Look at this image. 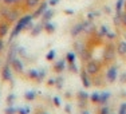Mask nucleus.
Returning a JSON list of instances; mask_svg holds the SVG:
<instances>
[{
  "instance_id": "52",
  "label": "nucleus",
  "mask_w": 126,
  "mask_h": 114,
  "mask_svg": "<svg viewBox=\"0 0 126 114\" xmlns=\"http://www.w3.org/2000/svg\"><path fill=\"white\" fill-rule=\"evenodd\" d=\"M38 114H47V113H44V112H40V113H38Z\"/></svg>"
},
{
  "instance_id": "36",
  "label": "nucleus",
  "mask_w": 126,
  "mask_h": 114,
  "mask_svg": "<svg viewBox=\"0 0 126 114\" xmlns=\"http://www.w3.org/2000/svg\"><path fill=\"white\" fill-rule=\"evenodd\" d=\"M121 24L126 27V11H124L122 12V16H121Z\"/></svg>"
},
{
  "instance_id": "25",
  "label": "nucleus",
  "mask_w": 126,
  "mask_h": 114,
  "mask_svg": "<svg viewBox=\"0 0 126 114\" xmlns=\"http://www.w3.org/2000/svg\"><path fill=\"white\" fill-rule=\"evenodd\" d=\"M27 75H28V78H31V79H36V81H38V70L31 68V70H28Z\"/></svg>"
},
{
  "instance_id": "28",
  "label": "nucleus",
  "mask_w": 126,
  "mask_h": 114,
  "mask_svg": "<svg viewBox=\"0 0 126 114\" xmlns=\"http://www.w3.org/2000/svg\"><path fill=\"white\" fill-rule=\"evenodd\" d=\"M55 55H56L55 50H50L48 54L46 55V59H47V61H54V59H55Z\"/></svg>"
},
{
  "instance_id": "45",
  "label": "nucleus",
  "mask_w": 126,
  "mask_h": 114,
  "mask_svg": "<svg viewBox=\"0 0 126 114\" xmlns=\"http://www.w3.org/2000/svg\"><path fill=\"white\" fill-rule=\"evenodd\" d=\"M103 10H105V12H106V14H110V12H111V10H110L109 7H105Z\"/></svg>"
},
{
  "instance_id": "21",
  "label": "nucleus",
  "mask_w": 126,
  "mask_h": 114,
  "mask_svg": "<svg viewBox=\"0 0 126 114\" xmlns=\"http://www.w3.org/2000/svg\"><path fill=\"white\" fill-rule=\"evenodd\" d=\"M75 59H77V54L75 52H67V55H66V61L68 62V63H74L75 62Z\"/></svg>"
},
{
  "instance_id": "39",
  "label": "nucleus",
  "mask_w": 126,
  "mask_h": 114,
  "mask_svg": "<svg viewBox=\"0 0 126 114\" xmlns=\"http://www.w3.org/2000/svg\"><path fill=\"white\" fill-rule=\"evenodd\" d=\"M115 36H117V35L115 34H114V32H107V35H106V39H110V40H113V39H115Z\"/></svg>"
},
{
  "instance_id": "31",
  "label": "nucleus",
  "mask_w": 126,
  "mask_h": 114,
  "mask_svg": "<svg viewBox=\"0 0 126 114\" xmlns=\"http://www.w3.org/2000/svg\"><path fill=\"white\" fill-rule=\"evenodd\" d=\"M68 70H70L71 73H78V68H77L75 62H74V63H68Z\"/></svg>"
},
{
  "instance_id": "2",
  "label": "nucleus",
  "mask_w": 126,
  "mask_h": 114,
  "mask_svg": "<svg viewBox=\"0 0 126 114\" xmlns=\"http://www.w3.org/2000/svg\"><path fill=\"white\" fill-rule=\"evenodd\" d=\"M101 68H102L101 62L95 61V59H90L89 62H86V68H85V70H86V73H87L89 75H91V77L99 74L101 73Z\"/></svg>"
},
{
  "instance_id": "43",
  "label": "nucleus",
  "mask_w": 126,
  "mask_h": 114,
  "mask_svg": "<svg viewBox=\"0 0 126 114\" xmlns=\"http://www.w3.org/2000/svg\"><path fill=\"white\" fill-rule=\"evenodd\" d=\"M3 47H4V40H3L1 38H0V51L3 50Z\"/></svg>"
},
{
  "instance_id": "49",
  "label": "nucleus",
  "mask_w": 126,
  "mask_h": 114,
  "mask_svg": "<svg viewBox=\"0 0 126 114\" xmlns=\"http://www.w3.org/2000/svg\"><path fill=\"white\" fill-rule=\"evenodd\" d=\"M17 3H24V0H17Z\"/></svg>"
},
{
  "instance_id": "15",
  "label": "nucleus",
  "mask_w": 126,
  "mask_h": 114,
  "mask_svg": "<svg viewBox=\"0 0 126 114\" xmlns=\"http://www.w3.org/2000/svg\"><path fill=\"white\" fill-rule=\"evenodd\" d=\"M39 3H40V0H24V7L28 10H32V8H36Z\"/></svg>"
},
{
  "instance_id": "16",
  "label": "nucleus",
  "mask_w": 126,
  "mask_h": 114,
  "mask_svg": "<svg viewBox=\"0 0 126 114\" xmlns=\"http://www.w3.org/2000/svg\"><path fill=\"white\" fill-rule=\"evenodd\" d=\"M109 98H110V93L109 91H102L101 93V99H99V105H106L107 103V101H109Z\"/></svg>"
},
{
  "instance_id": "3",
  "label": "nucleus",
  "mask_w": 126,
  "mask_h": 114,
  "mask_svg": "<svg viewBox=\"0 0 126 114\" xmlns=\"http://www.w3.org/2000/svg\"><path fill=\"white\" fill-rule=\"evenodd\" d=\"M117 54V50L115 47L113 46V44H107L106 49H105V54H103V61L106 62V63H109V62H111L114 59V56H115Z\"/></svg>"
},
{
  "instance_id": "7",
  "label": "nucleus",
  "mask_w": 126,
  "mask_h": 114,
  "mask_svg": "<svg viewBox=\"0 0 126 114\" xmlns=\"http://www.w3.org/2000/svg\"><path fill=\"white\" fill-rule=\"evenodd\" d=\"M10 66H11V68H14V70L16 71V73H23V71H24V65H23L22 59H19V58H15L10 63Z\"/></svg>"
},
{
  "instance_id": "10",
  "label": "nucleus",
  "mask_w": 126,
  "mask_h": 114,
  "mask_svg": "<svg viewBox=\"0 0 126 114\" xmlns=\"http://www.w3.org/2000/svg\"><path fill=\"white\" fill-rule=\"evenodd\" d=\"M80 79H82V83L86 89H89L91 86V79L89 78V74L86 73V70H82L80 71Z\"/></svg>"
},
{
  "instance_id": "6",
  "label": "nucleus",
  "mask_w": 126,
  "mask_h": 114,
  "mask_svg": "<svg viewBox=\"0 0 126 114\" xmlns=\"http://www.w3.org/2000/svg\"><path fill=\"white\" fill-rule=\"evenodd\" d=\"M47 10H48V3H47V1H43L42 4H39V7L34 11V12H32L34 19H36V17H42V15L46 12Z\"/></svg>"
},
{
  "instance_id": "8",
  "label": "nucleus",
  "mask_w": 126,
  "mask_h": 114,
  "mask_svg": "<svg viewBox=\"0 0 126 114\" xmlns=\"http://www.w3.org/2000/svg\"><path fill=\"white\" fill-rule=\"evenodd\" d=\"M10 32V23L7 22V20H3V22H0V38H4L7 36V34Z\"/></svg>"
},
{
  "instance_id": "50",
  "label": "nucleus",
  "mask_w": 126,
  "mask_h": 114,
  "mask_svg": "<svg viewBox=\"0 0 126 114\" xmlns=\"http://www.w3.org/2000/svg\"><path fill=\"white\" fill-rule=\"evenodd\" d=\"M82 114H90L89 112H82Z\"/></svg>"
},
{
  "instance_id": "20",
  "label": "nucleus",
  "mask_w": 126,
  "mask_h": 114,
  "mask_svg": "<svg viewBox=\"0 0 126 114\" xmlns=\"http://www.w3.org/2000/svg\"><path fill=\"white\" fill-rule=\"evenodd\" d=\"M80 54H82V59H83V62H85V61H86V62H89L90 59H91V52H90L89 50L83 49Z\"/></svg>"
},
{
  "instance_id": "27",
  "label": "nucleus",
  "mask_w": 126,
  "mask_h": 114,
  "mask_svg": "<svg viewBox=\"0 0 126 114\" xmlns=\"http://www.w3.org/2000/svg\"><path fill=\"white\" fill-rule=\"evenodd\" d=\"M124 5H125V0H117V3H115V11H122Z\"/></svg>"
},
{
  "instance_id": "12",
  "label": "nucleus",
  "mask_w": 126,
  "mask_h": 114,
  "mask_svg": "<svg viewBox=\"0 0 126 114\" xmlns=\"http://www.w3.org/2000/svg\"><path fill=\"white\" fill-rule=\"evenodd\" d=\"M55 15V12H54V10H47L46 12H44L43 15H42V24H44V23L50 22L51 19H52V16Z\"/></svg>"
},
{
  "instance_id": "14",
  "label": "nucleus",
  "mask_w": 126,
  "mask_h": 114,
  "mask_svg": "<svg viewBox=\"0 0 126 114\" xmlns=\"http://www.w3.org/2000/svg\"><path fill=\"white\" fill-rule=\"evenodd\" d=\"M64 66H66V61L64 59H61V61L54 63V70H55L56 73H62V71L64 70Z\"/></svg>"
},
{
  "instance_id": "29",
  "label": "nucleus",
  "mask_w": 126,
  "mask_h": 114,
  "mask_svg": "<svg viewBox=\"0 0 126 114\" xmlns=\"http://www.w3.org/2000/svg\"><path fill=\"white\" fill-rule=\"evenodd\" d=\"M1 1H3V4L8 5V7H11V5L17 4V0H1Z\"/></svg>"
},
{
  "instance_id": "9",
  "label": "nucleus",
  "mask_w": 126,
  "mask_h": 114,
  "mask_svg": "<svg viewBox=\"0 0 126 114\" xmlns=\"http://www.w3.org/2000/svg\"><path fill=\"white\" fill-rule=\"evenodd\" d=\"M1 78L3 81H11L12 79V73H11V68H10V65H5L1 70Z\"/></svg>"
},
{
  "instance_id": "22",
  "label": "nucleus",
  "mask_w": 126,
  "mask_h": 114,
  "mask_svg": "<svg viewBox=\"0 0 126 114\" xmlns=\"http://www.w3.org/2000/svg\"><path fill=\"white\" fill-rule=\"evenodd\" d=\"M91 83H94L95 86H102L103 85V82H102V77H99V74H97V75H94V78H93Z\"/></svg>"
},
{
  "instance_id": "24",
  "label": "nucleus",
  "mask_w": 126,
  "mask_h": 114,
  "mask_svg": "<svg viewBox=\"0 0 126 114\" xmlns=\"http://www.w3.org/2000/svg\"><path fill=\"white\" fill-rule=\"evenodd\" d=\"M35 97H36L35 91H26V94H24V98L27 101H34Z\"/></svg>"
},
{
  "instance_id": "44",
  "label": "nucleus",
  "mask_w": 126,
  "mask_h": 114,
  "mask_svg": "<svg viewBox=\"0 0 126 114\" xmlns=\"http://www.w3.org/2000/svg\"><path fill=\"white\" fill-rule=\"evenodd\" d=\"M121 82H126V73L122 74V77H121Z\"/></svg>"
},
{
  "instance_id": "1",
  "label": "nucleus",
  "mask_w": 126,
  "mask_h": 114,
  "mask_svg": "<svg viewBox=\"0 0 126 114\" xmlns=\"http://www.w3.org/2000/svg\"><path fill=\"white\" fill-rule=\"evenodd\" d=\"M32 19H34L32 14H27V15H24V16L20 17V19L16 22V26H15L14 28H12V31H11L10 42H11V40H14V39L16 38L22 31H24L26 27H27V24H28V23H31V22H32Z\"/></svg>"
},
{
  "instance_id": "17",
  "label": "nucleus",
  "mask_w": 126,
  "mask_h": 114,
  "mask_svg": "<svg viewBox=\"0 0 126 114\" xmlns=\"http://www.w3.org/2000/svg\"><path fill=\"white\" fill-rule=\"evenodd\" d=\"M43 30L46 32H48V34H52V32L55 31V24L51 23V22H47V23H44V24H43Z\"/></svg>"
},
{
  "instance_id": "13",
  "label": "nucleus",
  "mask_w": 126,
  "mask_h": 114,
  "mask_svg": "<svg viewBox=\"0 0 126 114\" xmlns=\"http://www.w3.org/2000/svg\"><path fill=\"white\" fill-rule=\"evenodd\" d=\"M16 52H17V47L16 46H11V49H10V51H8V56H7V63L10 65L11 62L14 61L15 58H16Z\"/></svg>"
},
{
  "instance_id": "48",
  "label": "nucleus",
  "mask_w": 126,
  "mask_h": 114,
  "mask_svg": "<svg viewBox=\"0 0 126 114\" xmlns=\"http://www.w3.org/2000/svg\"><path fill=\"white\" fill-rule=\"evenodd\" d=\"M66 14H74V11H71V10H67V11H66Z\"/></svg>"
},
{
  "instance_id": "30",
  "label": "nucleus",
  "mask_w": 126,
  "mask_h": 114,
  "mask_svg": "<svg viewBox=\"0 0 126 114\" xmlns=\"http://www.w3.org/2000/svg\"><path fill=\"white\" fill-rule=\"evenodd\" d=\"M99 114H111L110 113V109L106 106V105H103V106L101 107V110H99Z\"/></svg>"
},
{
  "instance_id": "51",
  "label": "nucleus",
  "mask_w": 126,
  "mask_h": 114,
  "mask_svg": "<svg viewBox=\"0 0 126 114\" xmlns=\"http://www.w3.org/2000/svg\"><path fill=\"white\" fill-rule=\"evenodd\" d=\"M124 8H125V11H126V0H125V5H124Z\"/></svg>"
},
{
  "instance_id": "19",
  "label": "nucleus",
  "mask_w": 126,
  "mask_h": 114,
  "mask_svg": "<svg viewBox=\"0 0 126 114\" xmlns=\"http://www.w3.org/2000/svg\"><path fill=\"white\" fill-rule=\"evenodd\" d=\"M99 99H101V93H98V91H94L90 95V101L93 103H99Z\"/></svg>"
},
{
  "instance_id": "53",
  "label": "nucleus",
  "mask_w": 126,
  "mask_h": 114,
  "mask_svg": "<svg viewBox=\"0 0 126 114\" xmlns=\"http://www.w3.org/2000/svg\"><path fill=\"white\" fill-rule=\"evenodd\" d=\"M125 39H126V38H125Z\"/></svg>"
},
{
  "instance_id": "26",
  "label": "nucleus",
  "mask_w": 126,
  "mask_h": 114,
  "mask_svg": "<svg viewBox=\"0 0 126 114\" xmlns=\"http://www.w3.org/2000/svg\"><path fill=\"white\" fill-rule=\"evenodd\" d=\"M107 32H109V27H107V26H102L101 28H99V32H98V35H99V36H106Z\"/></svg>"
},
{
  "instance_id": "18",
  "label": "nucleus",
  "mask_w": 126,
  "mask_h": 114,
  "mask_svg": "<svg viewBox=\"0 0 126 114\" xmlns=\"http://www.w3.org/2000/svg\"><path fill=\"white\" fill-rule=\"evenodd\" d=\"M42 30H43V24H42V23H39V24H36V26L32 27V30H31L30 32H31L32 36H36V35L42 31Z\"/></svg>"
},
{
  "instance_id": "34",
  "label": "nucleus",
  "mask_w": 126,
  "mask_h": 114,
  "mask_svg": "<svg viewBox=\"0 0 126 114\" xmlns=\"http://www.w3.org/2000/svg\"><path fill=\"white\" fill-rule=\"evenodd\" d=\"M16 112H17V110L15 109V107H12V105H11L10 107H7V109H5V114H15Z\"/></svg>"
},
{
  "instance_id": "5",
  "label": "nucleus",
  "mask_w": 126,
  "mask_h": 114,
  "mask_svg": "<svg viewBox=\"0 0 126 114\" xmlns=\"http://www.w3.org/2000/svg\"><path fill=\"white\" fill-rule=\"evenodd\" d=\"M87 26H89V22H79V23H77V24L71 28V35H73V36H78L80 32L85 31Z\"/></svg>"
},
{
  "instance_id": "23",
  "label": "nucleus",
  "mask_w": 126,
  "mask_h": 114,
  "mask_svg": "<svg viewBox=\"0 0 126 114\" xmlns=\"http://www.w3.org/2000/svg\"><path fill=\"white\" fill-rule=\"evenodd\" d=\"M89 98H90V95H89L86 91H79V93H78V99H79L80 102H83V101H87Z\"/></svg>"
},
{
  "instance_id": "37",
  "label": "nucleus",
  "mask_w": 126,
  "mask_h": 114,
  "mask_svg": "<svg viewBox=\"0 0 126 114\" xmlns=\"http://www.w3.org/2000/svg\"><path fill=\"white\" fill-rule=\"evenodd\" d=\"M14 99H15V94H10L7 97V103L8 105H12L14 103Z\"/></svg>"
},
{
  "instance_id": "38",
  "label": "nucleus",
  "mask_w": 126,
  "mask_h": 114,
  "mask_svg": "<svg viewBox=\"0 0 126 114\" xmlns=\"http://www.w3.org/2000/svg\"><path fill=\"white\" fill-rule=\"evenodd\" d=\"M98 15H99V12H90V14L87 15V19H89V20H93L95 16H98Z\"/></svg>"
},
{
  "instance_id": "41",
  "label": "nucleus",
  "mask_w": 126,
  "mask_h": 114,
  "mask_svg": "<svg viewBox=\"0 0 126 114\" xmlns=\"http://www.w3.org/2000/svg\"><path fill=\"white\" fill-rule=\"evenodd\" d=\"M59 3V0H50L48 1V5H51V7H54V5H56Z\"/></svg>"
},
{
  "instance_id": "11",
  "label": "nucleus",
  "mask_w": 126,
  "mask_h": 114,
  "mask_svg": "<svg viewBox=\"0 0 126 114\" xmlns=\"http://www.w3.org/2000/svg\"><path fill=\"white\" fill-rule=\"evenodd\" d=\"M115 50H117L118 55H121V56L126 55V40H119L117 47H115Z\"/></svg>"
},
{
  "instance_id": "35",
  "label": "nucleus",
  "mask_w": 126,
  "mask_h": 114,
  "mask_svg": "<svg viewBox=\"0 0 126 114\" xmlns=\"http://www.w3.org/2000/svg\"><path fill=\"white\" fill-rule=\"evenodd\" d=\"M44 77H46V71H44V70L38 71V81H42Z\"/></svg>"
},
{
  "instance_id": "40",
  "label": "nucleus",
  "mask_w": 126,
  "mask_h": 114,
  "mask_svg": "<svg viewBox=\"0 0 126 114\" xmlns=\"http://www.w3.org/2000/svg\"><path fill=\"white\" fill-rule=\"evenodd\" d=\"M52 101H54V105H55L56 107L61 106V99H59L58 97H54V98H52Z\"/></svg>"
},
{
  "instance_id": "33",
  "label": "nucleus",
  "mask_w": 126,
  "mask_h": 114,
  "mask_svg": "<svg viewBox=\"0 0 126 114\" xmlns=\"http://www.w3.org/2000/svg\"><path fill=\"white\" fill-rule=\"evenodd\" d=\"M17 113L19 114H30V107H20V109H17Z\"/></svg>"
},
{
  "instance_id": "32",
  "label": "nucleus",
  "mask_w": 126,
  "mask_h": 114,
  "mask_svg": "<svg viewBox=\"0 0 126 114\" xmlns=\"http://www.w3.org/2000/svg\"><path fill=\"white\" fill-rule=\"evenodd\" d=\"M118 114H126V102H124V103H122L121 106H119Z\"/></svg>"
},
{
  "instance_id": "42",
  "label": "nucleus",
  "mask_w": 126,
  "mask_h": 114,
  "mask_svg": "<svg viewBox=\"0 0 126 114\" xmlns=\"http://www.w3.org/2000/svg\"><path fill=\"white\" fill-rule=\"evenodd\" d=\"M17 52H19L22 56H26V51H24V49H22V47H20V49H17Z\"/></svg>"
},
{
  "instance_id": "47",
  "label": "nucleus",
  "mask_w": 126,
  "mask_h": 114,
  "mask_svg": "<svg viewBox=\"0 0 126 114\" xmlns=\"http://www.w3.org/2000/svg\"><path fill=\"white\" fill-rule=\"evenodd\" d=\"M70 109H71V107H70V105H67V106H66V112H67V113H70Z\"/></svg>"
},
{
  "instance_id": "46",
  "label": "nucleus",
  "mask_w": 126,
  "mask_h": 114,
  "mask_svg": "<svg viewBox=\"0 0 126 114\" xmlns=\"http://www.w3.org/2000/svg\"><path fill=\"white\" fill-rule=\"evenodd\" d=\"M48 85H50V86L55 85V79H50V81H48Z\"/></svg>"
},
{
  "instance_id": "4",
  "label": "nucleus",
  "mask_w": 126,
  "mask_h": 114,
  "mask_svg": "<svg viewBox=\"0 0 126 114\" xmlns=\"http://www.w3.org/2000/svg\"><path fill=\"white\" fill-rule=\"evenodd\" d=\"M117 77H118V68H117V66H110L106 70V74H105L106 81L109 83H113L117 79Z\"/></svg>"
}]
</instances>
